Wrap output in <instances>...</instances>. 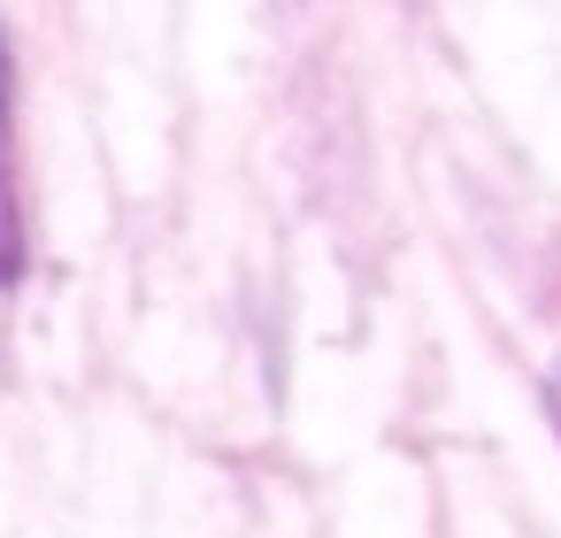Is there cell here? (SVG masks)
<instances>
[{
    "label": "cell",
    "mask_w": 561,
    "mask_h": 538,
    "mask_svg": "<svg viewBox=\"0 0 561 538\" xmlns=\"http://www.w3.org/2000/svg\"><path fill=\"white\" fill-rule=\"evenodd\" d=\"M32 239H24V154H16V39L0 16V293L24 285Z\"/></svg>",
    "instance_id": "1"
},
{
    "label": "cell",
    "mask_w": 561,
    "mask_h": 538,
    "mask_svg": "<svg viewBox=\"0 0 561 538\" xmlns=\"http://www.w3.org/2000/svg\"><path fill=\"white\" fill-rule=\"evenodd\" d=\"M553 408H561V400H553Z\"/></svg>",
    "instance_id": "2"
}]
</instances>
